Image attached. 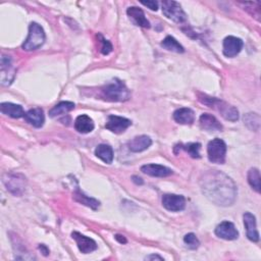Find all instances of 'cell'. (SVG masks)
I'll return each instance as SVG.
<instances>
[{"label": "cell", "mask_w": 261, "mask_h": 261, "mask_svg": "<svg viewBox=\"0 0 261 261\" xmlns=\"http://www.w3.org/2000/svg\"><path fill=\"white\" fill-rule=\"evenodd\" d=\"M145 260H164V257L159 256V255H149L145 258Z\"/></svg>", "instance_id": "obj_33"}, {"label": "cell", "mask_w": 261, "mask_h": 261, "mask_svg": "<svg viewBox=\"0 0 261 261\" xmlns=\"http://www.w3.org/2000/svg\"><path fill=\"white\" fill-rule=\"evenodd\" d=\"M215 235L227 241H233L238 239L239 232L236 229L235 225L230 222H223L219 224L215 229Z\"/></svg>", "instance_id": "obj_12"}, {"label": "cell", "mask_w": 261, "mask_h": 261, "mask_svg": "<svg viewBox=\"0 0 261 261\" xmlns=\"http://www.w3.org/2000/svg\"><path fill=\"white\" fill-rule=\"evenodd\" d=\"M174 119L180 125H192L195 120V113L190 108H179L174 112Z\"/></svg>", "instance_id": "obj_21"}, {"label": "cell", "mask_w": 261, "mask_h": 261, "mask_svg": "<svg viewBox=\"0 0 261 261\" xmlns=\"http://www.w3.org/2000/svg\"><path fill=\"white\" fill-rule=\"evenodd\" d=\"M98 38L100 39V42H101V48H100V51H101L102 54L107 55L112 51V45L108 41V40L104 39L101 35H98Z\"/></svg>", "instance_id": "obj_31"}, {"label": "cell", "mask_w": 261, "mask_h": 261, "mask_svg": "<svg viewBox=\"0 0 261 261\" xmlns=\"http://www.w3.org/2000/svg\"><path fill=\"white\" fill-rule=\"evenodd\" d=\"M162 8L164 14L174 21V23L182 24L187 21V15L183 10L182 6L179 5L178 2L173 1V0H166L162 3Z\"/></svg>", "instance_id": "obj_6"}, {"label": "cell", "mask_w": 261, "mask_h": 261, "mask_svg": "<svg viewBox=\"0 0 261 261\" xmlns=\"http://www.w3.org/2000/svg\"><path fill=\"white\" fill-rule=\"evenodd\" d=\"M15 70L11 64L9 56L2 55L1 57V83L2 85H9L14 78Z\"/></svg>", "instance_id": "obj_13"}, {"label": "cell", "mask_w": 261, "mask_h": 261, "mask_svg": "<svg viewBox=\"0 0 261 261\" xmlns=\"http://www.w3.org/2000/svg\"><path fill=\"white\" fill-rule=\"evenodd\" d=\"M184 242L185 244L187 245V247L191 250H196L199 246H200V242L198 238L196 237L195 234L193 233H190V234H187L185 237H184Z\"/></svg>", "instance_id": "obj_30"}, {"label": "cell", "mask_w": 261, "mask_h": 261, "mask_svg": "<svg viewBox=\"0 0 261 261\" xmlns=\"http://www.w3.org/2000/svg\"><path fill=\"white\" fill-rule=\"evenodd\" d=\"M74 199H75V201L81 203V204H83V205H85L87 207H90V208H92L94 210L98 209V207L100 205V202L98 201V200L86 196L85 194H83L80 190H77L74 193Z\"/></svg>", "instance_id": "obj_24"}, {"label": "cell", "mask_w": 261, "mask_h": 261, "mask_svg": "<svg viewBox=\"0 0 261 261\" xmlns=\"http://www.w3.org/2000/svg\"><path fill=\"white\" fill-rule=\"evenodd\" d=\"M0 110L5 115H8L12 118H19L25 116V111L21 105L9 103V102H3L0 105Z\"/></svg>", "instance_id": "obj_22"}, {"label": "cell", "mask_w": 261, "mask_h": 261, "mask_svg": "<svg viewBox=\"0 0 261 261\" xmlns=\"http://www.w3.org/2000/svg\"><path fill=\"white\" fill-rule=\"evenodd\" d=\"M7 178L3 177V183L7 190L15 195H21L25 189L26 178L21 174H6Z\"/></svg>", "instance_id": "obj_9"}, {"label": "cell", "mask_w": 261, "mask_h": 261, "mask_svg": "<svg viewBox=\"0 0 261 261\" xmlns=\"http://www.w3.org/2000/svg\"><path fill=\"white\" fill-rule=\"evenodd\" d=\"M175 148H179L188 152V154L192 158H200V148H201V144L200 143H189V144H179L175 146Z\"/></svg>", "instance_id": "obj_28"}, {"label": "cell", "mask_w": 261, "mask_h": 261, "mask_svg": "<svg viewBox=\"0 0 261 261\" xmlns=\"http://www.w3.org/2000/svg\"><path fill=\"white\" fill-rule=\"evenodd\" d=\"M198 99L201 103L219 112L220 115H222L224 118H226L227 120L236 122V120L239 119L238 109L235 106L230 105L229 103L223 101V100H219L214 97H209L207 95H199Z\"/></svg>", "instance_id": "obj_2"}, {"label": "cell", "mask_w": 261, "mask_h": 261, "mask_svg": "<svg viewBox=\"0 0 261 261\" xmlns=\"http://www.w3.org/2000/svg\"><path fill=\"white\" fill-rule=\"evenodd\" d=\"M46 39L43 28L37 23H32L29 27V35L23 44V49L26 51L36 50L41 47Z\"/></svg>", "instance_id": "obj_4"}, {"label": "cell", "mask_w": 261, "mask_h": 261, "mask_svg": "<svg viewBox=\"0 0 261 261\" xmlns=\"http://www.w3.org/2000/svg\"><path fill=\"white\" fill-rule=\"evenodd\" d=\"M202 193L218 206H231L237 198V186L234 180L219 171H208L200 178Z\"/></svg>", "instance_id": "obj_1"}, {"label": "cell", "mask_w": 261, "mask_h": 261, "mask_svg": "<svg viewBox=\"0 0 261 261\" xmlns=\"http://www.w3.org/2000/svg\"><path fill=\"white\" fill-rule=\"evenodd\" d=\"M245 125L252 131H258L260 128V116L257 113H247L244 116Z\"/></svg>", "instance_id": "obj_29"}, {"label": "cell", "mask_w": 261, "mask_h": 261, "mask_svg": "<svg viewBox=\"0 0 261 261\" xmlns=\"http://www.w3.org/2000/svg\"><path fill=\"white\" fill-rule=\"evenodd\" d=\"M141 172L145 174L155 177H167L173 174V171L170 168L160 165H146L141 168Z\"/></svg>", "instance_id": "obj_17"}, {"label": "cell", "mask_w": 261, "mask_h": 261, "mask_svg": "<svg viewBox=\"0 0 261 261\" xmlns=\"http://www.w3.org/2000/svg\"><path fill=\"white\" fill-rule=\"evenodd\" d=\"M72 237L76 241L79 250L84 254L91 253L97 249L96 242L93 239H91L89 237H86V236L80 234L78 232H74L72 234Z\"/></svg>", "instance_id": "obj_10"}, {"label": "cell", "mask_w": 261, "mask_h": 261, "mask_svg": "<svg viewBox=\"0 0 261 261\" xmlns=\"http://www.w3.org/2000/svg\"><path fill=\"white\" fill-rule=\"evenodd\" d=\"M260 173L257 169H251L248 173V183L252 187L253 190H255L257 193H260L261 191V184H260Z\"/></svg>", "instance_id": "obj_27"}, {"label": "cell", "mask_w": 261, "mask_h": 261, "mask_svg": "<svg viewBox=\"0 0 261 261\" xmlns=\"http://www.w3.org/2000/svg\"><path fill=\"white\" fill-rule=\"evenodd\" d=\"M162 46L169 50V51H173V52H176V53H183L185 52V49L184 47L180 45L177 41L176 39H174V37L172 36H168L164 41L162 42Z\"/></svg>", "instance_id": "obj_26"}, {"label": "cell", "mask_w": 261, "mask_h": 261, "mask_svg": "<svg viewBox=\"0 0 261 261\" xmlns=\"http://www.w3.org/2000/svg\"><path fill=\"white\" fill-rule=\"evenodd\" d=\"M199 124L201 129L205 131H223V126L220 124L218 120L216 119L215 116L209 113H203L199 118Z\"/></svg>", "instance_id": "obj_19"}, {"label": "cell", "mask_w": 261, "mask_h": 261, "mask_svg": "<svg viewBox=\"0 0 261 261\" xmlns=\"http://www.w3.org/2000/svg\"><path fill=\"white\" fill-rule=\"evenodd\" d=\"M207 154L209 162L212 164L224 165L226 163L227 145L222 139H213L208 143Z\"/></svg>", "instance_id": "obj_5"}, {"label": "cell", "mask_w": 261, "mask_h": 261, "mask_svg": "<svg viewBox=\"0 0 261 261\" xmlns=\"http://www.w3.org/2000/svg\"><path fill=\"white\" fill-rule=\"evenodd\" d=\"M94 127L95 125L93 119L86 114L79 115L75 120V129L81 134H88L92 132L94 130Z\"/></svg>", "instance_id": "obj_20"}, {"label": "cell", "mask_w": 261, "mask_h": 261, "mask_svg": "<svg viewBox=\"0 0 261 261\" xmlns=\"http://www.w3.org/2000/svg\"><path fill=\"white\" fill-rule=\"evenodd\" d=\"M127 13H128L129 18L133 22L134 25L142 27V28H146V29L150 28V23H149L148 19L145 17L144 11L141 8L136 7V6L129 7L127 10Z\"/></svg>", "instance_id": "obj_14"}, {"label": "cell", "mask_w": 261, "mask_h": 261, "mask_svg": "<svg viewBox=\"0 0 261 261\" xmlns=\"http://www.w3.org/2000/svg\"><path fill=\"white\" fill-rule=\"evenodd\" d=\"M243 41L240 38L229 36L224 40L223 52L227 57H235L243 48Z\"/></svg>", "instance_id": "obj_11"}, {"label": "cell", "mask_w": 261, "mask_h": 261, "mask_svg": "<svg viewBox=\"0 0 261 261\" xmlns=\"http://www.w3.org/2000/svg\"><path fill=\"white\" fill-rule=\"evenodd\" d=\"M39 249L43 252V254H44L45 256H46V255H48V253H49V250L47 249V247H46L45 245H40V246H39Z\"/></svg>", "instance_id": "obj_35"}, {"label": "cell", "mask_w": 261, "mask_h": 261, "mask_svg": "<svg viewBox=\"0 0 261 261\" xmlns=\"http://www.w3.org/2000/svg\"><path fill=\"white\" fill-rule=\"evenodd\" d=\"M162 201L166 209L174 212L182 211L186 207V199L182 195L166 194L163 196Z\"/></svg>", "instance_id": "obj_7"}, {"label": "cell", "mask_w": 261, "mask_h": 261, "mask_svg": "<svg viewBox=\"0 0 261 261\" xmlns=\"http://www.w3.org/2000/svg\"><path fill=\"white\" fill-rule=\"evenodd\" d=\"M102 97L110 102H125L130 99L131 93L126 84L118 79L107 83L101 90Z\"/></svg>", "instance_id": "obj_3"}, {"label": "cell", "mask_w": 261, "mask_h": 261, "mask_svg": "<svg viewBox=\"0 0 261 261\" xmlns=\"http://www.w3.org/2000/svg\"><path fill=\"white\" fill-rule=\"evenodd\" d=\"M141 3L145 6H147L148 8H150L151 10H157L158 9V2L157 1H141Z\"/></svg>", "instance_id": "obj_32"}, {"label": "cell", "mask_w": 261, "mask_h": 261, "mask_svg": "<svg viewBox=\"0 0 261 261\" xmlns=\"http://www.w3.org/2000/svg\"><path fill=\"white\" fill-rule=\"evenodd\" d=\"M115 239L118 241L119 243H122V244H125V243H127V240H126V238H125L124 236L116 235V236H115Z\"/></svg>", "instance_id": "obj_34"}, {"label": "cell", "mask_w": 261, "mask_h": 261, "mask_svg": "<svg viewBox=\"0 0 261 261\" xmlns=\"http://www.w3.org/2000/svg\"><path fill=\"white\" fill-rule=\"evenodd\" d=\"M243 218H244V225L247 231L248 239L252 241V242H258L260 238H259V233L257 231L255 216L250 212H246L244 213Z\"/></svg>", "instance_id": "obj_15"}, {"label": "cell", "mask_w": 261, "mask_h": 261, "mask_svg": "<svg viewBox=\"0 0 261 261\" xmlns=\"http://www.w3.org/2000/svg\"><path fill=\"white\" fill-rule=\"evenodd\" d=\"M151 144H152V140L150 139V137L142 135L133 138L131 141H129L128 147L132 152L138 153L148 149L151 146Z\"/></svg>", "instance_id": "obj_16"}, {"label": "cell", "mask_w": 261, "mask_h": 261, "mask_svg": "<svg viewBox=\"0 0 261 261\" xmlns=\"http://www.w3.org/2000/svg\"><path fill=\"white\" fill-rule=\"evenodd\" d=\"M131 125L132 122L126 117L118 115H109L105 128L114 134H123L124 132H126L127 129L131 127Z\"/></svg>", "instance_id": "obj_8"}, {"label": "cell", "mask_w": 261, "mask_h": 261, "mask_svg": "<svg viewBox=\"0 0 261 261\" xmlns=\"http://www.w3.org/2000/svg\"><path fill=\"white\" fill-rule=\"evenodd\" d=\"M73 109H75V103H73L71 101H62V102H59L58 104H56L53 108L50 109L49 116L50 117H56L58 115L66 114V113L72 111Z\"/></svg>", "instance_id": "obj_25"}, {"label": "cell", "mask_w": 261, "mask_h": 261, "mask_svg": "<svg viewBox=\"0 0 261 261\" xmlns=\"http://www.w3.org/2000/svg\"><path fill=\"white\" fill-rule=\"evenodd\" d=\"M24 117L27 123H29L35 128H41L45 123L44 111L41 108L30 109L28 112H26Z\"/></svg>", "instance_id": "obj_18"}, {"label": "cell", "mask_w": 261, "mask_h": 261, "mask_svg": "<svg viewBox=\"0 0 261 261\" xmlns=\"http://www.w3.org/2000/svg\"><path fill=\"white\" fill-rule=\"evenodd\" d=\"M95 155L107 165H110L113 162V150L109 145L106 144L98 145L95 149Z\"/></svg>", "instance_id": "obj_23"}]
</instances>
